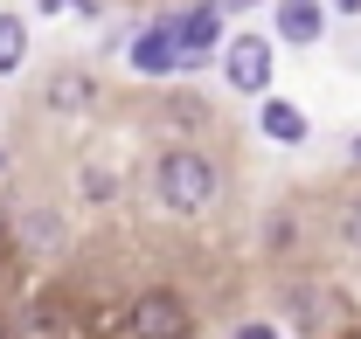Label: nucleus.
<instances>
[{
	"mask_svg": "<svg viewBox=\"0 0 361 339\" xmlns=\"http://www.w3.org/2000/svg\"><path fill=\"white\" fill-rule=\"evenodd\" d=\"M111 187H118V180H111L104 167H84V194L90 201H111Z\"/></svg>",
	"mask_w": 361,
	"mask_h": 339,
	"instance_id": "nucleus-11",
	"label": "nucleus"
},
{
	"mask_svg": "<svg viewBox=\"0 0 361 339\" xmlns=\"http://www.w3.org/2000/svg\"><path fill=\"white\" fill-rule=\"evenodd\" d=\"M257 132H264L271 146H306V139H313V125H306V111H299V104H292V97H257Z\"/></svg>",
	"mask_w": 361,
	"mask_h": 339,
	"instance_id": "nucleus-7",
	"label": "nucleus"
},
{
	"mask_svg": "<svg viewBox=\"0 0 361 339\" xmlns=\"http://www.w3.org/2000/svg\"><path fill=\"white\" fill-rule=\"evenodd\" d=\"M126 56H133V70H139V77H153V84H160V77H174V70H180V35H174V14H167V21H153V28H139Z\"/></svg>",
	"mask_w": 361,
	"mask_h": 339,
	"instance_id": "nucleus-4",
	"label": "nucleus"
},
{
	"mask_svg": "<svg viewBox=\"0 0 361 339\" xmlns=\"http://www.w3.org/2000/svg\"><path fill=\"white\" fill-rule=\"evenodd\" d=\"M341 243H348V250L361 256V201H355V208H348V215H341Z\"/></svg>",
	"mask_w": 361,
	"mask_h": 339,
	"instance_id": "nucleus-12",
	"label": "nucleus"
},
{
	"mask_svg": "<svg viewBox=\"0 0 361 339\" xmlns=\"http://www.w3.org/2000/svg\"><path fill=\"white\" fill-rule=\"evenodd\" d=\"M216 194H223V173H216L209 153L174 146V153L153 160V201H160L167 215H209V208H216Z\"/></svg>",
	"mask_w": 361,
	"mask_h": 339,
	"instance_id": "nucleus-1",
	"label": "nucleus"
},
{
	"mask_svg": "<svg viewBox=\"0 0 361 339\" xmlns=\"http://www.w3.org/2000/svg\"><path fill=\"white\" fill-rule=\"evenodd\" d=\"M126 326H133V339H188V333H195V312H188L180 291L160 284V291H139L133 298V319H126Z\"/></svg>",
	"mask_w": 361,
	"mask_h": 339,
	"instance_id": "nucleus-2",
	"label": "nucleus"
},
{
	"mask_svg": "<svg viewBox=\"0 0 361 339\" xmlns=\"http://www.w3.org/2000/svg\"><path fill=\"white\" fill-rule=\"evenodd\" d=\"M7 229H14V222H7V201H0V236H7Z\"/></svg>",
	"mask_w": 361,
	"mask_h": 339,
	"instance_id": "nucleus-15",
	"label": "nucleus"
},
{
	"mask_svg": "<svg viewBox=\"0 0 361 339\" xmlns=\"http://www.w3.org/2000/svg\"><path fill=\"white\" fill-rule=\"evenodd\" d=\"M174 35H180V63H202L209 49L223 42V7L216 0H195L188 14H174Z\"/></svg>",
	"mask_w": 361,
	"mask_h": 339,
	"instance_id": "nucleus-5",
	"label": "nucleus"
},
{
	"mask_svg": "<svg viewBox=\"0 0 361 339\" xmlns=\"http://www.w3.org/2000/svg\"><path fill=\"white\" fill-rule=\"evenodd\" d=\"M7 339H70V333H63V319H56L49 305H21V312L7 319Z\"/></svg>",
	"mask_w": 361,
	"mask_h": 339,
	"instance_id": "nucleus-8",
	"label": "nucleus"
},
{
	"mask_svg": "<svg viewBox=\"0 0 361 339\" xmlns=\"http://www.w3.org/2000/svg\"><path fill=\"white\" fill-rule=\"evenodd\" d=\"M236 339H278V326H264V319H250V326H236Z\"/></svg>",
	"mask_w": 361,
	"mask_h": 339,
	"instance_id": "nucleus-14",
	"label": "nucleus"
},
{
	"mask_svg": "<svg viewBox=\"0 0 361 339\" xmlns=\"http://www.w3.org/2000/svg\"><path fill=\"white\" fill-rule=\"evenodd\" d=\"M223 84L243 97H264L271 84V35H229L223 42Z\"/></svg>",
	"mask_w": 361,
	"mask_h": 339,
	"instance_id": "nucleus-3",
	"label": "nucleus"
},
{
	"mask_svg": "<svg viewBox=\"0 0 361 339\" xmlns=\"http://www.w3.org/2000/svg\"><path fill=\"white\" fill-rule=\"evenodd\" d=\"M334 7H361V0H334Z\"/></svg>",
	"mask_w": 361,
	"mask_h": 339,
	"instance_id": "nucleus-16",
	"label": "nucleus"
},
{
	"mask_svg": "<svg viewBox=\"0 0 361 339\" xmlns=\"http://www.w3.org/2000/svg\"><path fill=\"white\" fill-rule=\"evenodd\" d=\"M355 160H361V139H355Z\"/></svg>",
	"mask_w": 361,
	"mask_h": 339,
	"instance_id": "nucleus-17",
	"label": "nucleus"
},
{
	"mask_svg": "<svg viewBox=\"0 0 361 339\" xmlns=\"http://www.w3.org/2000/svg\"><path fill=\"white\" fill-rule=\"evenodd\" d=\"M28 63V21L21 14H0V77H14Z\"/></svg>",
	"mask_w": 361,
	"mask_h": 339,
	"instance_id": "nucleus-9",
	"label": "nucleus"
},
{
	"mask_svg": "<svg viewBox=\"0 0 361 339\" xmlns=\"http://www.w3.org/2000/svg\"><path fill=\"white\" fill-rule=\"evenodd\" d=\"M90 97H97L90 77H56V90H49V104H63V111H84Z\"/></svg>",
	"mask_w": 361,
	"mask_h": 339,
	"instance_id": "nucleus-10",
	"label": "nucleus"
},
{
	"mask_svg": "<svg viewBox=\"0 0 361 339\" xmlns=\"http://www.w3.org/2000/svg\"><path fill=\"white\" fill-rule=\"evenodd\" d=\"M21 236H28V243H56V236H63V229H56V222H49V215H35V222H21Z\"/></svg>",
	"mask_w": 361,
	"mask_h": 339,
	"instance_id": "nucleus-13",
	"label": "nucleus"
},
{
	"mask_svg": "<svg viewBox=\"0 0 361 339\" xmlns=\"http://www.w3.org/2000/svg\"><path fill=\"white\" fill-rule=\"evenodd\" d=\"M271 28H278V42L313 49L319 35H326V0H278V7H271Z\"/></svg>",
	"mask_w": 361,
	"mask_h": 339,
	"instance_id": "nucleus-6",
	"label": "nucleus"
}]
</instances>
